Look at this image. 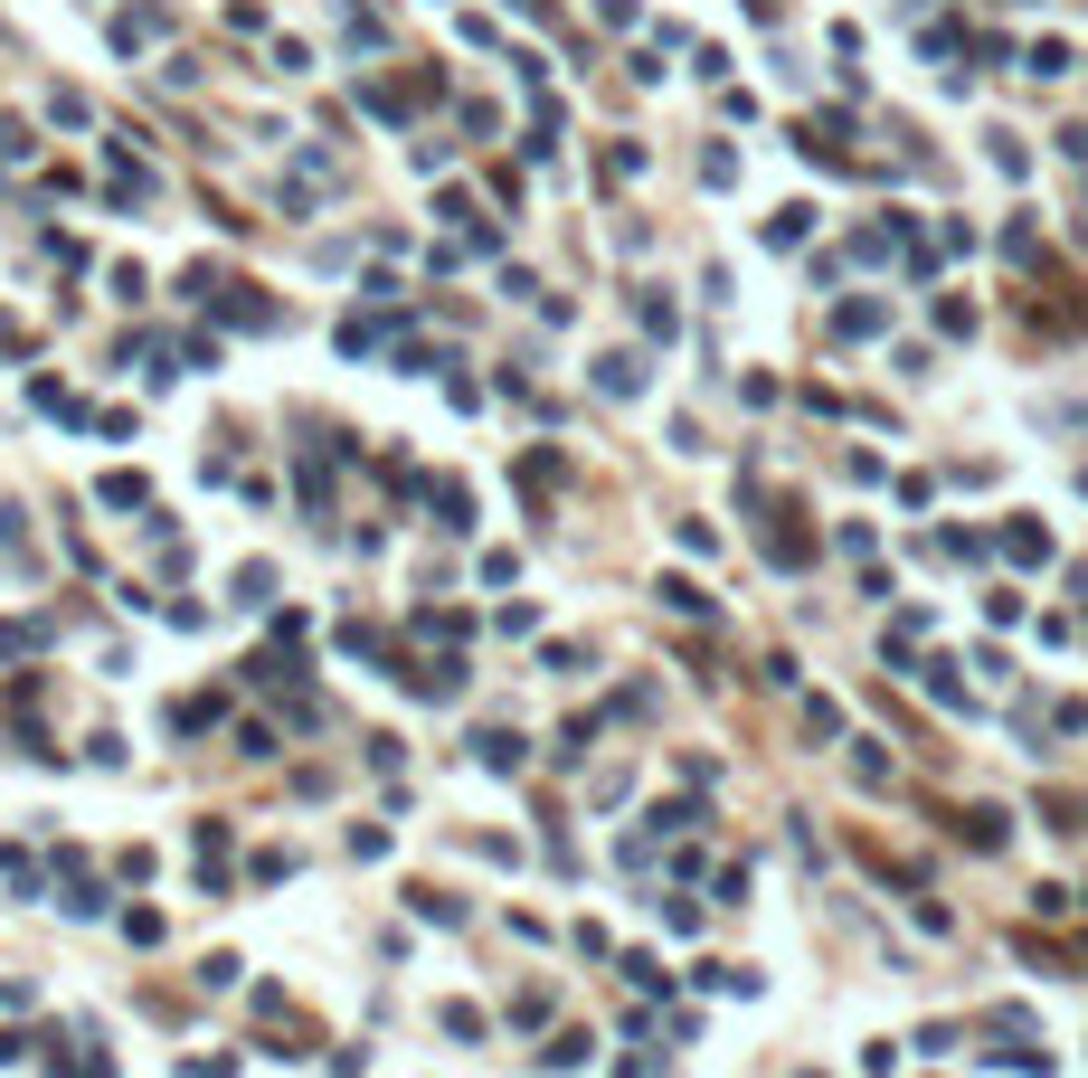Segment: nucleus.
I'll return each instance as SVG.
<instances>
[{
    "label": "nucleus",
    "mask_w": 1088,
    "mask_h": 1078,
    "mask_svg": "<svg viewBox=\"0 0 1088 1078\" xmlns=\"http://www.w3.org/2000/svg\"><path fill=\"white\" fill-rule=\"evenodd\" d=\"M152 38H162V10H123V20H114V47H123V57H133V47H152Z\"/></svg>",
    "instance_id": "1"
},
{
    "label": "nucleus",
    "mask_w": 1088,
    "mask_h": 1078,
    "mask_svg": "<svg viewBox=\"0 0 1088 1078\" xmlns=\"http://www.w3.org/2000/svg\"><path fill=\"white\" fill-rule=\"evenodd\" d=\"M596 388H606V398H635V388H644V370H635L625 351H615V360H596Z\"/></svg>",
    "instance_id": "2"
},
{
    "label": "nucleus",
    "mask_w": 1088,
    "mask_h": 1078,
    "mask_svg": "<svg viewBox=\"0 0 1088 1078\" xmlns=\"http://www.w3.org/2000/svg\"><path fill=\"white\" fill-rule=\"evenodd\" d=\"M473 757H483V767H520V738H512V728H493V738H473Z\"/></svg>",
    "instance_id": "3"
},
{
    "label": "nucleus",
    "mask_w": 1088,
    "mask_h": 1078,
    "mask_svg": "<svg viewBox=\"0 0 1088 1078\" xmlns=\"http://www.w3.org/2000/svg\"><path fill=\"white\" fill-rule=\"evenodd\" d=\"M662 606H672V615H710V596L691 578H662Z\"/></svg>",
    "instance_id": "4"
},
{
    "label": "nucleus",
    "mask_w": 1088,
    "mask_h": 1078,
    "mask_svg": "<svg viewBox=\"0 0 1088 1078\" xmlns=\"http://www.w3.org/2000/svg\"><path fill=\"white\" fill-rule=\"evenodd\" d=\"M29 152H39V142H29V133H20V123H0V170H20V162H29Z\"/></svg>",
    "instance_id": "5"
}]
</instances>
